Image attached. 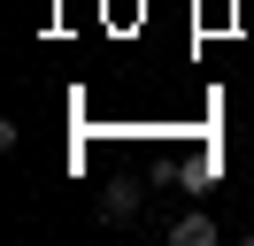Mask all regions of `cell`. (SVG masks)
<instances>
[{
    "mask_svg": "<svg viewBox=\"0 0 254 246\" xmlns=\"http://www.w3.org/2000/svg\"><path fill=\"white\" fill-rule=\"evenodd\" d=\"M223 231H216V215H177L170 223V246H216Z\"/></svg>",
    "mask_w": 254,
    "mask_h": 246,
    "instance_id": "obj_1",
    "label": "cell"
},
{
    "mask_svg": "<svg viewBox=\"0 0 254 246\" xmlns=\"http://www.w3.org/2000/svg\"><path fill=\"white\" fill-rule=\"evenodd\" d=\"M131 215H139V192H131V184L100 192V223H131Z\"/></svg>",
    "mask_w": 254,
    "mask_h": 246,
    "instance_id": "obj_2",
    "label": "cell"
}]
</instances>
